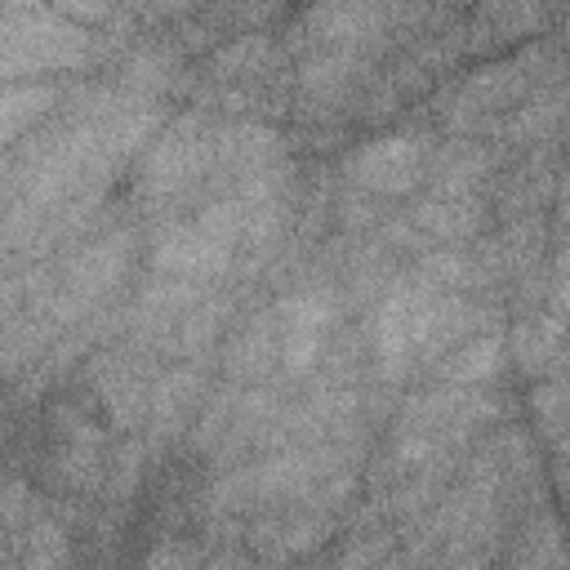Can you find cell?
<instances>
[{
    "label": "cell",
    "instance_id": "cell-7",
    "mask_svg": "<svg viewBox=\"0 0 570 570\" xmlns=\"http://www.w3.org/2000/svg\"><path fill=\"white\" fill-rule=\"evenodd\" d=\"M209 396V374L205 361H178L169 370H160L156 392H151V414H147V436L156 445L178 441L187 432V423L200 414Z\"/></svg>",
    "mask_w": 570,
    "mask_h": 570
},
{
    "label": "cell",
    "instance_id": "cell-12",
    "mask_svg": "<svg viewBox=\"0 0 570 570\" xmlns=\"http://www.w3.org/2000/svg\"><path fill=\"white\" fill-rule=\"evenodd\" d=\"M566 338H570V321L557 316L552 307H534V312H525V316L512 325L508 352L517 356V365H521L525 374H539V370H548V365L557 361V352H561Z\"/></svg>",
    "mask_w": 570,
    "mask_h": 570
},
{
    "label": "cell",
    "instance_id": "cell-6",
    "mask_svg": "<svg viewBox=\"0 0 570 570\" xmlns=\"http://www.w3.org/2000/svg\"><path fill=\"white\" fill-rule=\"evenodd\" d=\"M276 316H281V374L307 379L321 365L325 338L338 325L343 307L330 289L312 285V289H289L285 298H276Z\"/></svg>",
    "mask_w": 570,
    "mask_h": 570
},
{
    "label": "cell",
    "instance_id": "cell-13",
    "mask_svg": "<svg viewBox=\"0 0 570 570\" xmlns=\"http://www.w3.org/2000/svg\"><path fill=\"white\" fill-rule=\"evenodd\" d=\"M494 156L485 142H472V138H454L450 147L432 151V165H428V191H476L481 178L490 174Z\"/></svg>",
    "mask_w": 570,
    "mask_h": 570
},
{
    "label": "cell",
    "instance_id": "cell-5",
    "mask_svg": "<svg viewBox=\"0 0 570 570\" xmlns=\"http://www.w3.org/2000/svg\"><path fill=\"white\" fill-rule=\"evenodd\" d=\"M543 58H552L548 49H530V53H517L508 62H494V67H481L472 80L459 85L454 94V107H445V120L450 129H472V125H499V116L517 102H525L543 80L530 71L539 67Z\"/></svg>",
    "mask_w": 570,
    "mask_h": 570
},
{
    "label": "cell",
    "instance_id": "cell-15",
    "mask_svg": "<svg viewBox=\"0 0 570 570\" xmlns=\"http://www.w3.org/2000/svg\"><path fill=\"white\" fill-rule=\"evenodd\" d=\"M272 58V40L267 36H236L227 49H218L209 58V76L214 80H232V76H258L267 71Z\"/></svg>",
    "mask_w": 570,
    "mask_h": 570
},
{
    "label": "cell",
    "instance_id": "cell-18",
    "mask_svg": "<svg viewBox=\"0 0 570 570\" xmlns=\"http://www.w3.org/2000/svg\"><path fill=\"white\" fill-rule=\"evenodd\" d=\"M423 4H428V0H423Z\"/></svg>",
    "mask_w": 570,
    "mask_h": 570
},
{
    "label": "cell",
    "instance_id": "cell-10",
    "mask_svg": "<svg viewBox=\"0 0 570 570\" xmlns=\"http://www.w3.org/2000/svg\"><path fill=\"white\" fill-rule=\"evenodd\" d=\"M503 361H508V338L494 334V330H476L468 334L459 347H450L428 374L432 383H459V387H485L503 374Z\"/></svg>",
    "mask_w": 570,
    "mask_h": 570
},
{
    "label": "cell",
    "instance_id": "cell-14",
    "mask_svg": "<svg viewBox=\"0 0 570 570\" xmlns=\"http://www.w3.org/2000/svg\"><path fill=\"white\" fill-rule=\"evenodd\" d=\"M566 107H570V89L566 85H539L521 107H512V116H503L494 125V134H503L508 142H539L561 125Z\"/></svg>",
    "mask_w": 570,
    "mask_h": 570
},
{
    "label": "cell",
    "instance_id": "cell-2",
    "mask_svg": "<svg viewBox=\"0 0 570 570\" xmlns=\"http://www.w3.org/2000/svg\"><path fill=\"white\" fill-rule=\"evenodd\" d=\"M107 58V45L76 18L58 13L49 0L27 9H4V80L89 71Z\"/></svg>",
    "mask_w": 570,
    "mask_h": 570
},
{
    "label": "cell",
    "instance_id": "cell-8",
    "mask_svg": "<svg viewBox=\"0 0 570 570\" xmlns=\"http://www.w3.org/2000/svg\"><path fill=\"white\" fill-rule=\"evenodd\" d=\"M276 370H281V316H276V303H272L236 330V338L223 352V374L232 383H263Z\"/></svg>",
    "mask_w": 570,
    "mask_h": 570
},
{
    "label": "cell",
    "instance_id": "cell-1",
    "mask_svg": "<svg viewBox=\"0 0 570 570\" xmlns=\"http://www.w3.org/2000/svg\"><path fill=\"white\" fill-rule=\"evenodd\" d=\"M485 307H476L463 289L436 285L419 267L401 276L370 321V343L383 379H405L414 370H432L450 347L468 334L485 330Z\"/></svg>",
    "mask_w": 570,
    "mask_h": 570
},
{
    "label": "cell",
    "instance_id": "cell-17",
    "mask_svg": "<svg viewBox=\"0 0 570 570\" xmlns=\"http://www.w3.org/2000/svg\"><path fill=\"white\" fill-rule=\"evenodd\" d=\"M557 232L570 236V169L561 174V187H557Z\"/></svg>",
    "mask_w": 570,
    "mask_h": 570
},
{
    "label": "cell",
    "instance_id": "cell-3",
    "mask_svg": "<svg viewBox=\"0 0 570 570\" xmlns=\"http://www.w3.org/2000/svg\"><path fill=\"white\" fill-rule=\"evenodd\" d=\"M392 31H396V4L387 0H312L294 18L285 49L303 58L343 45H387Z\"/></svg>",
    "mask_w": 570,
    "mask_h": 570
},
{
    "label": "cell",
    "instance_id": "cell-9",
    "mask_svg": "<svg viewBox=\"0 0 570 570\" xmlns=\"http://www.w3.org/2000/svg\"><path fill=\"white\" fill-rule=\"evenodd\" d=\"M410 223L445 245H463L485 227V200L476 191H428L423 200H414Z\"/></svg>",
    "mask_w": 570,
    "mask_h": 570
},
{
    "label": "cell",
    "instance_id": "cell-4",
    "mask_svg": "<svg viewBox=\"0 0 570 570\" xmlns=\"http://www.w3.org/2000/svg\"><path fill=\"white\" fill-rule=\"evenodd\" d=\"M428 165H432V142L423 134L396 129V134H379L361 142L356 151H347L343 178L370 196H410L428 178Z\"/></svg>",
    "mask_w": 570,
    "mask_h": 570
},
{
    "label": "cell",
    "instance_id": "cell-11",
    "mask_svg": "<svg viewBox=\"0 0 570 570\" xmlns=\"http://www.w3.org/2000/svg\"><path fill=\"white\" fill-rule=\"evenodd\" d=\"M67 89H71V85H62V80H40V76H31V80H4V102H0L4 147L18 142L22 134H31L36 125H45V120L58 111V102L67 98Z\"/></svg>",
    "mask_w": 570,
    "mask_h": 570
},
{
    "label": "cell",
    "instance_id": "cell-16",
    "mask_svg": "<svg viewBox=\"0 0 570 570\" xmlns=\"http://www.w3.org/2000/svg\"><path fill=\"white\" fill-rule=\"evenodd\" d=\"M534 419L543 423L548 436H561L570 428V370L552 374L539 392H534Z\"/></svg>",
    "mask_w": 570,
    "mask_h": 570
}]
</instances>
